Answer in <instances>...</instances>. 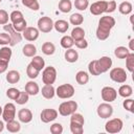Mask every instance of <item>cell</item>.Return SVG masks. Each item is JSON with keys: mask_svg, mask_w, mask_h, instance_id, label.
I'll return each instance as SVG.
<instances>
[{"mask_svg": "<svg viewBox=\"0 0 134 134\" xmlns=\"http://www.w3.org/2000/svg\"><path fill=\"white\" fill-rule=\"evenodd\" d=\"M77 103L75 100H66L60 104L59 106V114L62 116H69L72 113L76 112Z\"/></svg>", "mask_w": 134, "mask_h": 134, "instance_id": "obj_1", "label": "cell"}, {"mask_svg": "<svg viewBox=\"0 0 134 134\" xmlns=\"http://www.w3.org/2000/svg\"><path fill=\"white\" fill-rule=\"evenodd\" d=\"M74 92H75L74 87L71 84H63L55 89V95L62 99H67L72 97L74 95Z\"/></svg>", "mask_w": 134, "mask_h": 134, "instance_id": "obj_2", "label": "cell"}, {"mask_svg": "<svg viewBox=\"0 0 134 134\" xmlns=\"http://www.w3.org/2000/svg\"><path fill=\"white\" fill-rule=\"evenodd\" d=\"M57 80V70L53 66L44 67L42 71V82L45 85H52Z\"/></svg>", "mask_w": 134, "mask_h": 134, "instance_id": "obj_3", "label": "cell"}, {"mask_svg": "<svg viewBox=\"0 0 134 134\" xmlns=\"http://www.w3.org/2000/svg\"><path fill=\"white\" fill-rule=\"evenodd\" d=\"M122 127H124V122L120 118H112V119H109L106 125H105V130L106 132L110 133V134H116V133H119L121 130H122Z\"/></svg>", "mask_w": 134, "mask_h": 134, "instance_id": "obj_4", "label": "cell"}, {"mask_svg": "<svg viewBox=\"0 0 134 134\" xmlns=\"http://www.w3.org/2000/svg\"><path fill=\"white\" fill-rule=\"evenodd\" d=\"M109 75H110V79L115 82V83H119V84H122L127 81L128 79V75L126 73V70L124 68H120V67H115V68H112L109 72Z\"/></svg>", "mask_w": 134, "mask_h": 134, "instance_id": "obj_5", "label": "cell"}, {"mask_svg": "<svg viewBox=\"0 0 134 134\" xmlns=\"http://www.w3.org/2000/svg\"><path fill=\"white\" fill-rule=\"evenodd\" d=\"M3 29H4V30L9 35V37H10V43H9V46H15V45L19 44V43L22 41V38H23L22 35L14 29L13 24L7 23V24L3 25Z\"/></svg>", "mask_w": 134, "mask_h": 134, "instance_id": "obj_6", "label": "cell"}, {"mask_svg": "<svg viewBox=\"0 0 134 134\" xmlns=\"http://www.w3.org/2000/svg\"><path fill=\"white\" fill-rule=\"evenodd\" d=\"M52 28H53V21L50 17L44 16V17H41L38 20V29H39V31L47 34V32H50L52 30Z\"/></svg>", "mask_w": 134, "mask_h": 134, "instance_id": "obj_7", "label": "cell"}, {"mask_svg": "<svg viewBox=\"0 0 134 134\" xmlns=\"http://www.w3.org/2000/svg\"><path fill=\"white\" fill-rule=\"evenodd\" d=\"M100 96H102L103 100H105L106 103H111L116 99L117 91L113 87L105 86V87H103V89L100 91Z\"/></svg>", "mask_w": 134, "mask_h": 134, "instance_id": "obj_8", "label": "cell"}, {"mask_svg": "<svg viewBox=\"0 0 134 134\" xmlns=\"http://www.w3.org/2000/svg\"><path fill=\"white\" fill-rule=\"evenodd\" d=\"M96 113L100 118H109L112 116L113 114V107L110 105V103H102L98 105L97 109H96Z\"/></svg>", "mask_w": 134, "mask_h": 134, "instance_id": "obj_9", "label": "cell"}, {"mask_svg": "<svg viewBox=\"0 0 134 134\" xmlns=\"http://www.w3.org/2000/svg\"><path fill=\"white\" fill-rule=\"evenodd\" d=\"M16 117V106L13 103H7L2 109V118L3 121H9Z\"/></svg>", "mask_w": 134, "mask_h": 134, "instance_id": "obj_10", "label": "cell"}, {"mask_svg": "<svg viewBox=\"0 0 134 134\" xmlns=\"http://www.w3.org/2000/svg\"><path fill=\"white\" fill-rule=\"evenodd\" d=\"M59 112L55 109H51V108H46L44 110H42L41 114H40V118L42 120V122L44 124H48L50 121H53L57 117H58Z\"/></svg>", "mask_w": 134, "mask_h": 134, "instance_id": "obj_11", "label": "cell"}, {"mask_svg": "<svg viewBox=\"0 0 134 134\" xmlns=\"http://www.w3.org/2000/svg\"><path fill=\"white\" fill-rule=\"evenodd\" d=\"M106 8H107V1L99 0V1L93 2L90 5V13L94 16H99V15L106 13Z\"/></svg>", "mask_w": 134, "mask_h": 134, "instance_id": "obj_12", "label": "cell"}, {"mask_svg": "<svg viewBox=\"0 0 134 134\" xmlns=\"http://www.w3.org/2000/svg\"><path fill=\"white\" fill-rule=\"evenodd\" d=\"M39 35H40L39 29L36 28V27H31V26L26 27V28L22 31V37H23L25 40L29 41V42L36 41V40L39 38Z\"/></svg>", "mask_w": 134, "mask_h": 134, "instance_id": "obj_13", "label": "cell"}, {"mask_svg": "<svg viewBox=\"0 0 134 134\" xmlns=\"http://www.w3.org/2000/svg\"><path fill=\"white\" fill-rule=\"evenodd\" d=\"M115 25V19L109 15H106V16H103L99 21H98V26L99 27H103V28H106V29H109L111 30Z\"/></svg>", "mask_w": 134, "mask_h": 134, "instance_id": "obj_14", "label": "cell"}, {"mask_svg": "<svg viewBox=\"0 0 134 134\" xmlns=\"http://www.w3.org/2000/svg\"><path fill=\"white\" fill-rule=\"evenodd\" d=\"M97 63H98V66H99V68H100L102 73L107 72V71L112 67V60H111L110 57H107V55L100 57V58L97 60Z\"/></svg>", "mask_w": 134, "mask_h": 134, "instance_id": "obj_15", "label": "cell"}, {"mask_svg": "<svg viewBox=\"0 0 134 134\" xmlns=\"http://www.w3.org/2000/svg\"><path fill=\"white\" fill-rule=\"evenodd\" d=\"M18 118H19V121L24 122V124H28L32 120V113L29 109L22 108L18 111Z\"/></svg>", "mask_w": 134, "mask_h": 134, "instance_id": "obj_16", "label": "cell"}, {"mask_svg": "<svg viewBox=\"0 0 134 134\" xmlns=\"http://www.w3.org/2000/svg\"><path fill=\"white\" fill-rule=\"evenodd\" d=\"M42 96L46 99H51L55 95V89L52 85H44L41 90Z\"/></svg>", "mask_w": 134, "mask_h": 134, "instance_id": "obj_17", "label": "cell"}, {"mask_svg": "<svg viewBox=\"0 0 134 134\" xmlns=\"http://www.w3.org/2000/svg\"><path fill=\"white\" fill-rule=\"evenodd\" d=\"M25 91L29 95H37L40 92V87L36 82L29 81V82H27L25 84Z\"/></svg>", "mask_w": 134, "mask_h": 134, "instance_id": "obj_18", "label": "cell"}, {"mask_svg": "<svg viewBox=\"0 0 134 134\" xmlns=\"http://www.w3.org/2000/svg\"><path fill=\"white\" fill-rule=\"evenodd\" d=\"M64 58L68 63H74L79 60V53L75 49L68 48V49H66V51L64 53Z\"/></svg>", "mask_w": 134, "mask_h": 134, "instance_id": "obj_19", "label": "cell"}, {"mask_svg": "<svg viewBox=\"0 0 134 134\" xmlns=\"http://www.w3.org/2000/svg\"><path fill=\"white\" fill-rule=\"evenodd\" d=\"M13 51L10 49V47L8 46H3L0 49V61L5 62V63H9L10 58H12Z\"/></svg>", "mask_w": 134, "mask_h": 134, "instance_id": "obj_20", "label": "cell"}, {"mask_svg": "<svg viewBox=\"0 0 134 134\" xmlns=\"http://www.w3.org/2000/svg\"><path fill=\"white\" fill-rule=\"evenodd\" d=\"M53 28L58 31V32H61V34H64L68 30L69 28V23L65 20H58L53 23Z\"/></svg>", "mask_w": 134, "mask_h": 134, "instance_id": "obj_21", "label": "cell"}, {"mask_svg": "<svg viewBox=\"0 0 134 134\" xmlns=\"http://www.w3.org/2000/svg\"><path fill=\"white\" fill-rule=\"evenodd\" d=\"M22 52L25 57L27 58H32L34 55H36L37 53V47L31 44V43H28V44H25L22 48Z\"/></svg>", "mask_w": 134, "mask_h": 134, "instance_id": "obj_22", "label": "cell"}, {"mask_svg": "<svg viewBox=\"0 0 134 134\" xmlns=\"http://www.w3.org/2000/svg\"><path fill=\"white\" fill-rule=\"evenodd\" d=\"M20 73L19 71L17 70H9L7 73H6V81L9 83V84H17L19 81H20Z\"/></svg>", "mask_w": 134, "mask_h": 134, "instance_id": "obj_23", "label": "cell"}, {"mask_svg": "<svg viewBox=\"0 0 134 134\" xmlns=\"http://www.w3.org/2000/svg\"><path fill=\"white\" fill-rule=\"evenodd\" d=\"M75 81L80 85H86L89 82V74L84 70H80L75 74Z\"/></svg>", "mask_w": 134, "mask_h": 134, "instance_id": "obj_24", "label": "cell"}, {"mask_svg": "<svg viewBox=\"0 0 134 134\" xmlns=\"http://www.w3.org/2000/svg\"><path fill=\"white\" fill-rule=\"evenodd\" d=\"M30 64H31L35 68H37L39 71H41V70L44 69V67H45V61H44V59H43L42 57H40V55H34L32 59H31Z\"/></svg>", "mask_w": 134, "mask_h": 134, "instance_id": "obj_25", "label": "cell"}, {"mask_svg": "<svg viewBox=\"0 0 134 134\" xmlns=\"http://www.w3.org/2000/svg\"><path fill=\"white\" fill-rule=\"evenodd\" d=\"M5 128L8 132L10 133H17L21 130V126H20V122L15 120V119H12L9 121H6V125H5Z\"/></svg>", "mask_w": 134, "mask_h": 134, "instance_id": "obj_26", "label": "cell"}, {"mask_svg": "<svg viewBox=\"0 0 134 134\" xmlns=\"http://www.w3.org/2000/svg\"><path fill=\"white\" fill-rule=\"evenodd\" d=\"M118 10L121 15H129L132 13L133 10V6L132 3L129 1H124L118 5Z\"/></svg>", "mask_w": 134, "mask_h": 134, "instance_id": "obj_27", "label": "cell"}, {"mask_svg": "<svg viewBox=\"0 0 134 134\" xmlns=\"http://www.w3.org/2000/svg\"><path fill=\"white\" fill-rule=\"evenodd\" d=\"M70 37L73 39V41H77V40H82L85 38V30L80 27V26H75L72 30H71V35Z\"/></svg>", "mask_w": 134, "mask_h": 134, "instance_id": "obj_28", "label": "cell"}, {"mask_svg": "<svg viewBox=\"0 0 134 134\" xmlns=\"http://www.w3.org/2000/svg\"><path fill=\"white\" fill-rule=\"evenodd\" d=\"M88 71L92 75H99V74H102V71H100V68L98 66L97 60H93V61H91L88 64Z\"/></svg>", "mask_w": 134, "mask_h": 134, "instance_id": "obj_29", "label": "cell"}, {"mask_svg": "<svg viewBox=\"0 0 134 134\" xmlns=\"http://www.w3.org/2000/svg\"><path fill=\"white\" fill-rule=\"evenodd\" d=\"M121 97H124V98H127V97H130L131 95H132V93H133V89H132V87L130 86V85H121L120 87H119V89H118V92H117Z\"/></svg>", "mask_w": 134, "mask_h": 134, "instance_id": "obj_30", "label": "cell"}, {"mask_svg": "<svg viewBox=\"0 0 134 134\" xmlns=\"http://www.w3.org/2000/svg\"><path fill=\"white\" fill-rule=\"evenodd\" d=\"M58 7H59V10L60 12H62L64 14H67V13H69L71 10L72 3H71L70 0H60Z\"/></svg>", "mask_w": 134, "mask_h": 134, "instance_id": "obj_31", "label": "cell"}, {"mask_svg": "<svg viewBox=\"0 0 134 134\" xmlns=\"http://www.w3.org/2000/svg\"><path fill=\"white\" fill-rule=\"evenodd\" d=\"M110 32H111V30L97 26L95 35H96V38H97L99 41H104V40H106V39H108V38H109Z\"/></svg>", "mask_w": 134, "mask_h": 134, "instance_id": "obj_32", "label": "cell"}, {"mask_svg": "<svg viewBox=\"0 0 134 134\" xmlns=\"http://www.w3.org/2000/svg\"><path fill=\"white\" fill-rule=\"evenodd\" d=\"M130 52H131V51H130L127 47H125V46H118V47H116L115 50H114V54H115V57H116L117 59H126L127 55H128Z\"/></svg>", "mask_w": 134, "mask_h": 134, "instance_id": "obj_33", "label": "cell"}, {"mask_svg": "<svg viewBox=\"0 0 134 134\" xmlns=\"http://www.w3.org/2000/svg\"><path fill=\"white\" fill-rule=\"evenodd\" d=\"M55 51V46L51 42H45L42 45V52L46 55H51Z\"/></svg>", "mask_w": 134, "mask_h": 134, "instance_id": "obj_34", "label": "cell"}, {"mask_svg": "<svg viewBox=\"0 0 134 134\" xmlns=\"http://www.w3.org/2000/svg\"><path fill=\"white\" fill-rule=\"evenodd\" d=\"M69 22L74 25V26H79L81 25L83 22H84V17L82 14H79V13H74L72 14L70 17H69Z\"/></svg>", "mask_w": 134, "mask_h": 134, "instance_id": "obj_35", "label": "cell"}, {"mask_svg": "<svg viewBox=\"0 0 134 134\" xmlns=\"http://www.w3.org/2000/svg\"><path fill=\"white\" fill-rule=\"evenodd\" d=\"M60 44L63 48L68 49V48H71L74 45V41L70 36H64V37H62V39L60 41Z\"/></svg>", "mask_w": 134, "mask_h": 134, "instance_id": "obj_36", "label": "cell"}, {"mask_svg": "<svg viewBox=\"0 0 134 134\" xmlns=\"http://www.w3.org/2000/svg\"><path fill=\"white\" fill-rule=\"evenodd\" d=\"M9 19L12 21V24H14V23H17V22H20V21L24 20V17H23V14L20 10H13L9 15Z\"/></svg>", "mask_w": 134, "mask_h": 134, "instance_id": "obj_37", "label": "cell"}, {"mask_svg": "<svg viewBox=\"0 0 134 134\" xmlns=\"http://www.w3.org/2000/svg\"><path fill=\"white\" fill-rule=\"evenodd\" d=\"M39 72H40V71H39L37 68H35L30 63L27 65V67H26V74H27V76H28L29 79H31V80L37 79L38 75H39Z\"/></svg>", "mask_w": 134, "mask_h": 134, "instance_id": "obj_38", "label": "cell"}, {"mask_svg": "<svg viewBox=\"0 0 134 134\" xmlns=\"http://www.w3.org/2000/svg\"><path fill=\"white\" fill-rule=\"evenodd\" d=\"M22 4L31 10H38L40 8L38 0H22Z\"/></svg>", "mask_w": 134, "mask_h": 134, "instance_id": "obj_39", "label": "cell"}, {"mask_svg": "<svg viewBox=\"0 0 134 134\" xmlns=\"http://www.w3.org/2000/svg\"><path fill=\"white\" fill-rule=\"evenodd\" d=\"M28 100H29V94L26 91H20V93H19V95H18V97L16 98L15 102L18 105H24Z\"/></svg>", "mask_w": 134, "mask_h": 134, "instance_id": "obj_40", "label": "cell"}, {"mask_svg": "<svg viewBox=\"0 0 134 134\" xmlns=\"http://www.w3.org/2000/svg\"><path fill=\"white\" fill-rule=\"evenodd\" d=\"M126 68L130 72H133L134 70V53L133 52H130L126 58Z\"/></svg>", "mask_w": 134, "mask_h": 134, "instance_id": "obj_41", "label": "cell"}, {"mask_svg": "<svg viewBox=\"0 0 134 134\" xmlns=\"http://www.w3.org/2000/svg\"><path fill=\"white\" fill-rule=\"evenodd\" d=\"M70 132L72 134H83L84 132V126L75 122L70 121Z\"/></svg>", "mask_w": 134, "mask_h": 134, "instance_id": "obj_42", "label": "cell"}, {"mask_svg": "<svg viewBox=\"0 0 134 134\" xmlns=\"http://www.w3.org/2000/svg\"><path fill=\"white\" fill-rule=\"evenodd\" d=\"M70 116H71V117H70V121H71V122H75V124H80V125H83V126H84L85 119H84V116H83L82 114L74 112V113H72Z\"/></svg>", "mask_w": 134, "mask_h": 134, "instance_id": "obj_43", "label": "cell"}, {"mask_svg": "<svg viewBox=\"0 0 134 134\" xmlns=\"http://www.w3.org/2000/svg\"><path fill=\"white\" fill-rule=\"evenodd\" d=\"M74 6L79 10H86L89 6L88 0H74Z\"/></svg>", "mask_w": 134, "mask_h": 134, "instance_id": "obj_44", "label": "cell"}, {"mask_svg": "<svg viewBox=\"0 0 134 134\" xmlns=\"http://www.w3.org/2000/svg\"><path fill=\"white\" fill-rule=\"evenodd\" d=\"M19 93H20V90L19 89H17V88H8L7 90H6V96L8 97V98H10V99H13V100H16V98L18 97V95H19Z\"/></svg>", "mask_w": 134, "mask_h": 134, "instance_id": "obj_45", "label": "cell"}, {"mask_svg": "<svg viewBox=\"0 0 134 134\" xmlns=\"http://www.w3.org/2000/svg\"><path fill=\"white\" fill-rule=\"evenodd\" d=\"M13 27H14V29H15L16 31L22 32V31L27 27V22H26V20L24 19V20H22V21H20V22L14 23V24H13Z\"/></svg>", "mask_w": 134, "mask_h": 134, "instance_id": "obj_46", "label": "cell"}, {"mask_svg": "<svg viewBox=\"0 0 134 134\" xmlns=\"http://www.w3.org/2000/svg\"><path fill=\"white\" fill-rule=\"evenodd\" d=\"M50 132L52 134H62L63 133V126L60 122H54L50 126Z\"/></svg>", "mask_w": 134, "mask_h": 134, "instance_id": "obj_47", "label": "cell"}, {"mask_svg": "<svg viewBox=\"0 0 134 134\" xmlns=\"http://www.w3.org/2000/svg\"><path fill=\"white\" fill-rule=\"evenodd\" d=\"M10 43V37L9 35L5 32H0V45H9Z\"/></svg>", "mask_w": 134, "mask_h": 134, "instance_id": "obj_48", "label": "cell"}, {"mask_svg": "<svg viewBox=\"0 0 134 134\" xmlns=\"http://www.w3.org/2000/svg\"><path fill=\"white\" fill-rule=\"evenodd\" d=\"M133 105H134V100L132 99V98H126L125 100H124V103H122V107L127 110V111H129V112H133Z\"/></svg>", "mask_w": 134, "mask_h": 134, "instance_id": "obj_49", "label": "cell"}, {"mask_svg": "<svg viewBox=\"0 0 134 134\" xmlns=\"http://www.w3.org/2000/svg\"><path fill=\"white\" fill-rule=\"evenodd\" d=\"M8 19L9 16L7 14L6 10L4 9H0V25H5L8 23Z\"/></svg>", "mask_w": 134, "mask_h": 134, "instance_id": "obj_50", "label": "cell"}, {"mask_svg": "<svg viewBox=\"0 0 134 134\" xmlns=\"http://www.w3.org/2000/svg\"><path fill=\"white\" fill-rule=\"evenodd\" d=\"M117 5H116V2L115 0H110V1H107V8H106V13H113L115 9H116Z\"/></svg>", "mask_w": 134, "mask_h": 134, "instance_id": "obj_51", "label": "cell"}, {"mask_svg": "<svg viewBox=\"0 0 134 134\" xmlns=\"http://www.w3.org/2000/svg\"><path fill=\"white\" fill-rule=\"evenodd\" d=\"M74 45H75L79 49H85V48L88 47V42H87V40H85V38H84V39H82V40L74 41Z\"/></svg>", "mask_w": 134, "mask_h": 134, "instance_id": "obj_52", "label": "cell"}, {"mask_svg": "<svg viewBox=\"0 0 134 134\" xmlns=\"http://www.w3.org/2000/svg\"><path fill=\"white\" fill-rule=\"evenodd\" d=\"M7 66H8V63H5V62H2L0 61V74L5 72L7 70Z\"/></svg>", "mask_w": 134, "mask_h": 134, "instance_id": "obj_53", "label": "cell"}, {"mask_svg": "<svg viewBox=\"0 0 134 134\" xmlns=\"http://www.w3.org/2000/svg\"><path fill=\"white\" fill-rule=\"evenodd\" d=\"M4 127H5V126H4L3 120H0V133H1V132L4 130Z\"/></svg>", "mask_w": 134, "mask_h": 134, "instance_id": "obj_54", "label": "cell"}, {"mask_svg": "<svg viewBox=\"0 0 134 134\" xmlns=\"http://www.w3.org/2000/svg\"><path fill=\"white\" fill-rule=\"evenodd\" d=\"M133 42H134V40L132 39V40L130 41V49H129V50H134V47H133Z\"/></svg>", "mask_w": 134, "mask_h": 134, "instance_id": "obj_55", "label": "cell"}, {"mask_svg": "<svg viewBox=\"0 0 134 134\" xmlns=\"http://www.w3.org/2000/svg\"><path fill=\"white\" fill-rule=\"evenodd\" d=\"M2 109H3V108H2V107H1V106H0V116H1V115H2Z\"/></svg>", "mask_w": 134, "mask_h": 134, "instance_id": "obj_56", "label": "cell"}, {"mask_svg": "<svg viewBox=\"0 0 134 134\" xmlns=\"http://www.w3.org/2000/svg\"><path fill=\"white\" fill-rule=\"evenodd\" d=\"M1 1H2V0H0V3H1Z\"/></svg>", "mask_w": 134, "mask_h": 134, "instance_id": "obj_57", "label": "cell"}]
</instances>
